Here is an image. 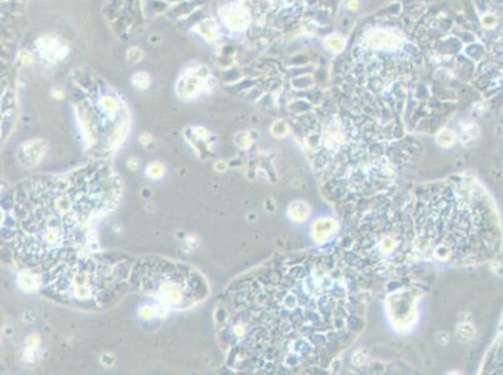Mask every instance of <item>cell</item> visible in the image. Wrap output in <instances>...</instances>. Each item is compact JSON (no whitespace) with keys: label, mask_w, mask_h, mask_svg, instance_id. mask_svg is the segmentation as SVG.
Here are the masks:
<instances>
[{"label":"cell","mask_w":503,"mask_h":375,"mask_svg":"<svg viewBox=\"0 0 503 375\" xmlns=\"http://www.w3.org/2000/svg\"><path fill=\"white\" fill-rule=\"evenodd\" d=\"M120 193L119 176L106 164L19 185L10 213L17 259L27 267L49 269L75 254L94 222L114 208Z\"/></svg>","instance_id":"6da1fadb"},{"label":"cell","mask_w":503,"mask_h":375,"mask_svg":"<svg viewBox=\"0 0 503 375\" xmlns=\"http://www.w3.org/2000/svg\"><path fill=\"white\" fill-rule=\"evenodd\" d=\"M133 264L123 256L75 253L48 269L45 293L73 308L102 310L130 289Z\"/></svg>","instance_id":"7a4b0ae2"},{"label":"cell","mask_w":503,"mask_h":375,"mask_svg":"<svg viewBox=\"0 0 503 375\" xmlns=\"http://www.w3.org/2000/svg\"><path fill=\"white\" fill-rule=\"evenodd\" d=\"M130 289L176 310L193 308L207 298L209 291L207 281L196 269L159 256L134 261Z\"/></svg>","instance_id":"3957f363"},{"label":"cell","mask_w":503,"mask_h":375,"mask_svg":"<svg viewBox=\"0 0 503 375\" xmlns=\"http://www.w3.org/2000/svg\"><path fill=\"white\" fill-rule=\"evenodd\" d=\"M364 41L372 48H384V49L395 48L399 44L398 36L387 30H372L366 34Z\"/></svg>","instance_id":"277c9868"},{"label":"cell","mask_w":503,"mask_h":375,"mask_svg":"<svg viewBox=\"0 0 503 375\" xmlns=\"http://www.w3.org/2000/svg\"><path fill=\"white\" fill-rule=\"evenodd\" d=\"M336 223L332 219H319L312 226V235L317 241L325 240L329 235L333 234Z\"/></svg>","instance_id":"5b68a950"},{"label":"cell","mask_w":503,"mask_h":375,"mask_svg":"<svg viewBox=\"0 0 503 375\" xmlns=\"http://www.w3.org/2000/svg\"><path fill=\"white\" fill-rule=\"evenodd\" d=\"M21 153L24 154L25 159L21 160L23 163H29V164H36L38 163L39 159L44 154V147L41 141H30L27 143L21 149Z\"/></svg>","instance_id":"8992f818"},{"label":"cell","mask_w":503,"mask_h":375,"mask_svg":"<svg viewBox=\"0 0 503 375\" xmlns=\"http://www.w3.org/2000/svg\"><path fill=\"white\" fill-rule=\"evenodd\" d=\"M288 217L294 222H305L309 217V206L303 202L292 203L288 208Z\"/></svg>","instance_id":"52a82bcc"},{"label":"cell","mask_w":503,"mask_h":375,"mask_svg":"<svg viewBox=\"0 0 503 375\" xmlns=\"http://www.w3.org/2000/svg\"><path fill=\"white\" fill-rule=\"evenodd\" d=\"M41 54H44L47 58L49 59H58L62 58L64 55L63 53V45L59 44L58 41L54 40V39H49V40H43V47L40 48Z\"/></svg>","instance_id":"ba28073f"},{"label":"cell","mask_w":503,"mask_h":375,"mask_svg":"<svg viewBox=\"0 0 503 375\" xmlns=\"http://www.w3.org/2000/svg\"><path fill=\"white\" fill-rule=\"evenodd\" d=\"M225 23L228 24V27L231 29L240 30L246 27L247 20L242 12L237 9H232L225 14Z\"/></svg>","instance_id":"9c48e42d"},{"label":"cell","mask_w":503,"mask_h":375,"mask_svg":"<svg viewBox=\"0 0 503 375\" xmlns=\"http://www.w3.org/2000/svg\"><path fill=\"white\" fill-rule=\"evenodd\" d=\"M325 47L331 51H334V53H340L342 51L343 48H344V38L340 34H331L325 38L324 41Z\"/></svg>","instance_id":"30bf717a"},{"label":"cell","mask_w":503,"mask_h":375,"mask_svg":"<svg viewBox=\"0 0 503 375\" xmlns=\"http://www.w3.org/2000/svg\"><path fill=\"white\" fill-rule=\"evenodd\" d=\"M437 140H438V144L441 147L449 148L456 141V134L453 132H450V130H443V132L439 133Z\"/></svg>","instance_id":"8fae6325"},{"label":"cell","mask_w":503,"mask_h":375,"mask_svg":"<svg viewBox=\"0 0 503 375\" xmlns=\"http://www.w3.org/2000/svg\"><path fill=\"white\" fill-rule=\"evenodd\" d=\"M457 334L462 340H468L471 339L474 334V329L473 326H471L469 324H463V325L458 326V330H457Z\"/></svg>","instance_id":"7c38bea8"},{"label":"cell","mask_w":503,"mask_h":375,"mask_svg":"<svg viewBox=\"0 0 503 375\" xmlns=\"http://www.w3.org/2000/svg\"><path fill=\"white\" fill-rule=\"evenodd\" d=\"M133 82L137 85L138 88H146L149 85V76L146 75L145 73H138L135 74L134 78H133Z\"/></svg>","instance_id":"4fadbf2b"},{"label":"cell","mask_w":503,"mask_h":375,"mask_svg":"<svg viewBox=\"0 0 503 375\" xmlns=\"http://www.w3.org/2000/svg\"><path fill=\"white\" fill-rule=\"evenodd\" d=\"M146 171H148V175H149L150 178H159V176L163 175L164 169L161 164L154 163V164H150L149 167H148Z\"/></svg>","instance_id":"5bb4252c"},{"label":"cell","mask_w":503,"mask_h":375,"mask_svg":"<svg viewBox=\"0 0 503 375\" xmlns=\"http://www.w3.org/2000/svg\"><path fill=\"white\" fill-rule=\"evenodd\" d=\"M272 133L275 136H283V135H286L288 133L287 124L283 123V121H277V123L273 125Z\"/></svg>","instance_id":"9a60e30c"},{"label":"cell","mask_w":503,"mask_h":375,"mask_svg":"<svg viewBox=\"0 0 503 375\" xmlns=\"http://www.w3.org/2000/svg\"><path fill=\"white\" fill-rule=\"evenodd\" d=\"M128 58L129 59H134V60H132V62L137 63L141 60L142 58V51L138 48H132V49L129 50V53H128Z\"/></svg>","instance_id":"2e32d148"},{"label":"cell","mask_w":503,"mask_h":375,"mask_svg":"<svg viewBox=\"0 0 503 375\" xmlns=\"http://www.w3.org/2000/svg\"><path fill=\"white\" fill-rule=\"evenodd\" d=\"M482 24H483V27L485 28H492L496 24V19H494V17H492V15H485V18L482 19Z\"/></svg>","instance_id":"e0dca14e"},{"label":"cell","mask_w":503,"mask_h":375,"mask_svg":"<svg viewBox=\"0 0 503 375\" xmlns=\"http://www.w3.org/2000/svg\"><path fill=\"white\" fill-rule=\"evenodd\" d=\"M500 357H498V359H500V361H503V331H502V340H501V345H500ZM500 373H503V366H501L500 368Z\"/></svg>","instance_id":"ac0fdd59"},{"label":"cell","mask_w":503,"mask_h":375,"mask_svg":"<svg viewBox=\"0 0 503 375\" xmlns=\"http://www.w3.org/2000/svg\"><path fill=\"white\" fill-rule=\"evenodd\" d=\"M358 5H359V4H358L357 0H351V1H349V3H348V8H349V9H357Z\"/></svg>","instance_id":"d6986e66"}]
</instances>
